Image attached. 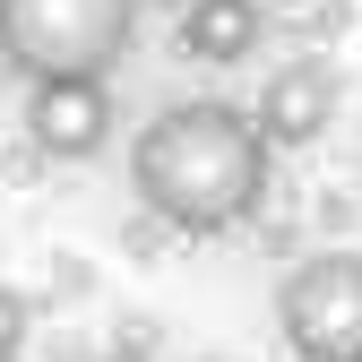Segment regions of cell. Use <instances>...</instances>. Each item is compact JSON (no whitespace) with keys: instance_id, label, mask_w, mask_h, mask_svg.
I'll list each match as a JSON object with an SVG mask.
<instances>
[{"instance_id":"obj_1","label":"cell","mask_w":362,"mask_h":362,"mask_svg":"<svg viewBox=\"0 0 362 362\" xmlns=\"http://www.w3.org/2000/svg\"><path fill=\"white\" fill-rule=\"evenodd\" d=\"M267 164H276V147H267L259 112L224 104V95H190V104H164L129 139V190L164 233L207 242V233H233V224L259 216Z\"/></svg>"},{"instance_id":"obj_2","label":"cell","mask_w":362,"mask_h":362,"mask_svg":"<svg viewBox=\"0 0 362 362\" xmlns=\"http://www.w3.org/2000/svg\"><path fill=\"white\" fill-rule=\"evenodd\" d=\"M139 35V0H0V61L26 86L112 78Z\"/></svg>"},{"instance_id":"obj_3","label":"cell","mask_w":362,"mask_h":362,"mask_svg":"<svg viewBox=\"0 0 362 362\" xmlns=\"http://www.w3.org/2000/svg\"><path fill=\"white\" fill-rule=\"evenodd\" d=\"M276 328L302 362H362V250H310L276 285Z\"/></svg>"},{"instance_id":"obj_4","label":"cell","mask_w":362,"mask_h":362,"mask_svg":"<svg viewBox=\"0 0 362 362\" xmlns=\"http://www.w3.org/2000/svg\"><path fill=\"white\" fill-rule=\"evenodd\" d=\"M26 139L52 164H86L112 147V86L104 78H43L26 86Z\"/></svg>"},{"instance_id":"obj_5","label":"cell","mask_w":362,"mask_h":362,"mask_svg":"<svg viewBox=\"0 0 362 362\" xmlns=\"http://www.w3.org/2000/svg\"><path fill=\"white\" fill-rule=\"evenodd\" d=\"M337 104H345V86H337V61H320V52H293V61H276L267 69V86H259V129H267V147H320L328 129H337Z\"/></svg>"},{"instance_id":"obj_6","label":"cell","mask_w":362,"mask_h":362,"mask_svg":"<svg viewBox=\"0 0 362 362\" xmlns=\"http://www.w3.org/2000/svg\"><path fill=\"white\" fill-rule=\"evenodd\" d=\"M259 35H267V9H259V0H181V52L207 61V69L250 61Z\"/></svg>"},{"instance_id":"obj_7","label":"cell","mask_w":362,"mask_h":362,"mask_svg":"<svg viewBox=\"0 0 362 362\" xmlns=\"http://www.w3.org/2000/svg\"><path fill=\"white\" fill-rule=\"evenodd\" d=\"M18 345H26V293L0 285V362H18Z\"/></svg>"},{"instance_id":"obj_8","label":"cell","mask_w":362,"mask_h":362,"mask_svg":"<svg viewBox=\"0 0 362 362\" xmlns=\"http://www.w3.org/2000/svg\"><path fill=\"white\" fill-rule=\"evenodd\" d=\"M112 362H139V354H112Z\"/></svg>"}]
</instances>
